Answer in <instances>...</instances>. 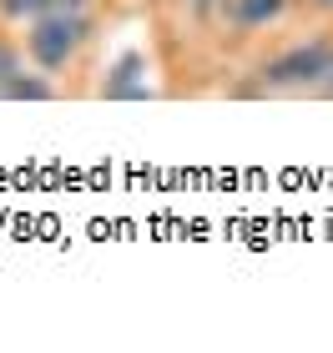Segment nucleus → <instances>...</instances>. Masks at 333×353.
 <instances>
[{"instance_id":"obj_1","label":"nucleus","mask_w":333,"mask_h":353,"mask_svg":"<svg viewBox=\"0 0 333 353\" xmlns=\"http://www.w3.org/2000/svg\"><path fill=\"white\" fill-rule=\"evenodd\" d=\"M81 41H86V15L81 10H46L30 21V61H36L41 71H61L66 61L81 51Z\"/></svg>"},{"instance_id":"obj_2","label":"nucleus","mask_w":333,"mask_h":353,"mask_svg":"<svg viewBox=\"0 0 333 353\" xmlns=\"http://www.w3.org/2000/svg\"><path fill=\"white\" fill-rule=\"evenodd\" d=\"M328 71H333V46L328 41H303V46H288L283 56L268 61L263 66V86L303 91V86H323Z\"/></svg>"},{"instance_id":"obj_3","label":"nucleus","mask_w":333,"mask_h":353,"mask_svg":"<svg viewBox=\"0 0 333 353\" xmlns=\"http://www.w3.org/2000/svg\"><path fill=\"white\" fill-rule=\"evenodd\" d=\"M141 56L137 51H126L117 61V71H111V81H106V96H147V81H141Z\"/></svg>"},{"instance_id":"obj_4","label":"nucleus","mask_w":333,"mask_h":353,"mask_svg":"<svg viewBox=\"0 0 333 353\" xmlns=\"http://www.w3.org/2000/svg\"><path fill=\"white\" fill-rule=\"evenodd\" d=\"M288 10V0H232V21L243 30H258V26H273L278 15Z\"/></svg>"},{"instance_id":"obj_5","label":"nucleus","mask_w":333,"mask_h":353,"mask_svg":"<svg viewBox=\"0 0 333 353\" xmlns=\"http://www.w3.org/2000/svg\"><path fill=\"white\" fill-rule=\"evenodd\" d=\"M0 96L6 101H51V81H41V76H26V71H15L6 86H0Z\"/></svg>"},{"instance_id":"obj_6","label":"nucleus","mask_w":333,"mask_h":353,"mask_svg":"<svg viewBox=\"0 0 333 353\" xmlns=\"http://www.w3.org/2000/svg\"><path fill=\"white\" fill-rule=\"evenodd\" d=\"M56 0H0V15H10V21H36V15H46Z\"/></svg>"},{"instance_id":"obj_7","label":"nucleus","mask_w":333,"mask_h":353,"mask_svg":"<svg viewBox=\"0 0 333 353\" xmlns=\"http://www.w3.org/2000/svg\"><path fill=\"white\" fill-rule=\"evenodd\" d=\"M15 71H21V61H15V56L6 51V46H0V86H6L10 76H15Z\"/></svg>"},{"instance_id":"obj_8","label":"nucleus","mask_w":333,"mask_h":353,"mask_svg":"<svg viewBox=\"0 0 333 353\" xmlns=\"http://www.w3.org/2000/svg\"><path fill=\"white\" fill-rule=\"evenodd\" d=\"M217 6H222V0H192V10H197V15H212Z\"/></svg>"},{"instance_id":"obj_9","label":"nucleus","mask_w":333,"mask_h":353,"mask_svg":"<svg viewBox=\"0 0 333 353\" xmlns=\"http://www.w3.org/2000/svg\"><path fill=\"white\" fill-rule=\"evenodd\" d=\"M323 91H328V96H333V71H328V76H323Z\"/></svg>"},{"instance_id":"obj_10","label":"nucleus","mask_w":333,"mask_h":353,"mask_svg":"<svg viewBox=\"0 0 333 353\" xmlns=\"http://www.w3.org/2000/svg\"><path fill=\"white\" fill-rule=\"evenodd\" d=\"M313 6H323V10H333V0H313Z\"/></svg>"}]
</instances>
